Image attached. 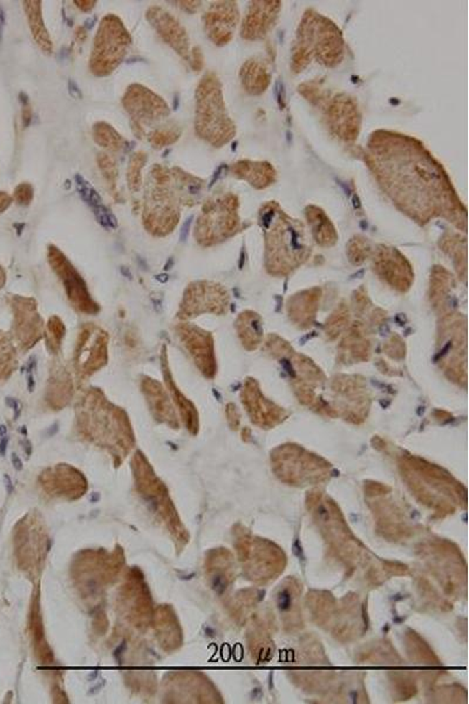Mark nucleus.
<instances>
[{
  "instance_id": "nucleus-1",
  "label": "nucleus",
  "mask_w": 469,
  "mask_h": 704,
  "mask_svg": "<svg viewBox=\"0 0 469 704\" xmlns=\"http://www.w3.org/2000/svg\"><path fill=\"white\" fill-rule=\"evenodd\" d=\"M365 162L392 202L419 223L442 216L466 225L467 209L440 162L411 136L377 131L368 140Z\"/></svg>"
},
{
  "instance_id": "nucleus-2",
  "label": "nucleus",
  "mask_w": 469,
  "mask_h": 704,
  "mask_svg": "<svg viewBox=\"0 0 469 704\" xmlns=\"http://www.w3.org/2000/svg\"><path fill=\"white\" fill-rule=\"evenodd\" d=\"M344 47L343 34L335 23L307 10L299 23L291 67L294 73H301L314 59L327 67H335L343 60Z\"/></svg>"
},
{
  "instance_id": "nucleus-3",
  "label": "nucleus",
  "mask_w": 469,
  "mask_h": 704,
  "mask_svg": "<svg viewBox=\"0 0 469 704\" xmlns=\"http://www.w3.org/2000/svg\"><path fill=\"white\" fill-rule=\"evenodd\" d=\"M262 227L266 229V249L271 266H297L310 251L305 228L301 222L288 216L275 201L261 209Z\"/></svg>"
},
{
  "instance_id": "nucleus-4",
  "label": "nucleus",
  "mask_w": 469,
  "mask_h": 704,
  "mask_svg": "<svg viewBox=\"0 0 469 704\" xmlns=\"http://www.w3.org/2000/svg\"><path fill=\"white\" fill-rule=\"evenodd\" d=\"M204 80L205 81L201 85L202 99H200L199 105V119L201 120L199 128L202 129L204 138H208L212 144L220 147V144H227L229 140L233 139L236 129L225 112L217 79L205 78Z\"/></svg>"
},
{
  "instance_id": "nucleus-5",
  "label": "nucleus",
  "mask_w": 469,
  "mask_h": 704,
  "mask_svg": "<svg viewBox=\"0 0 469 704\" xmlns=\"http://www.w3.org/2000/svg\"><path fill=\"white\" fill-rule=\"evenodd\" d=\"M324 118L327 128L339 139L345 142H353L358 139L362 115L355 98L342 93L327 100Z\"/></svg>"
},
{
  "instance_id": "nucleus-6",
  "label": "nucleus",
  "mask_w": 469,
  "mask_h": 704,
  "mask_svg": "<svg viewBox=\"0 0 469 704\" xmlns=\"http://www.w3.org/2000/svg\"><path fill=\"white\" fill-rule=\"evenodd\" d=\"M281 1H251L242 24V38L246 40L263 39L274 29Z\"/></svg>"
},
{
  "instance_id": "nucleus-7",
  "label": "nucleus",
  "mask_w": 469,
  "mask_h": 704,
  "mask_svg": "<svg viewBox=\"0 0 469 704\" xmlns=\"http://www.w3.org/2000/svg\"><path fill=\"white\" fill-rule=\"evenodd\" d=\"M238 23L236 3L223 1L214 4L207 13V29L212 40L217 45H225L233 38V29Z\"/></svg>"
},
{
  "instance_id": "nucleus-8",
  "label": "nucleus",
  "mask_w": 469,
  "mask_h": 704,
  "mask_svg": "<svg viewBox=\"0 0 469 704\" xmlns=\"http://www.w3.org/2000/svg\"><path fill=\"white\" fill-rule=\"evenodd\" d=\"M233 175L246 180L253 187L264 189L277 180V172L269 162L238 161L233 166Z\"/></svg>"
},
{
  "instance_id": "nucleus-9",
  "label": "nucleus",
  "mask_w": 469,
  "mask_h": 704,
  "mask_svg": "<svg viewBox=\"0 0 469 704\" xmlns=\"http://www.w3.org/2000/svg\"><path fill=\"white\" fill-rule=\"evenodd\" d=\"M241 79L245 90L253 95H259L269 87L271 75L264 62L256 58L245 62L241 70Z\"/></svg>"
},
{
  "instance_id": "nucleus-10",
  "label": "nucleus",
  "mask_w": 469,
  "mask_h": 704,
  "mask_svg": "<svg viewBox=\"0 0 469 704\" xmlns=\"http://www.w3.org/2000/svg\"><path fill=\"white\" fill-rule=\"evenodd\" d=\"M306 218L312 228L316 241L322 246H332L337 240L335 227L322 209L316 205H309L305 209Z\"/></svg>"
},
{
  "instance_id": "nucleus-11",
  "label": "nucleus",
  "mask_w": 469,
  "mask_h": 704,
  "mask_svg": "<svg viewBox=\"0 0 469 704\" xmlns=\"http://www.w3.org/2000/svg\"><path fill=\"white\" fill-rule=\"evenodd\" d=\"M75 181H77V187H78L80 195L92 208H95V207L101 205V197H99L98 192H95V189L90 186V182H87L80 175L75 176Z\"/></svg>"
},
{
  "instance_id": "nucleus-12",
  "label": "nucleus",
  "mask_w": 469,
  "mask_h": 704,
  "mask_svg": "<svg viewBox=\"0 0 469 704\" xmlns=\"http://www.w3.org/2000/svg\"><path fill=\"white\" fill-rule=\"evenodd\" d=\"M93 210L94 214H95V216L98 218V221L100 222L103 227H107V228H116V225H118L116 218H115L114 215L110 213V210H108L106 207H103V205H98V207L93 208Z\"/></svg>"
},
{
  "instance_id": "nucleus-13",
  "label": "nucleus",
  "mask_w": 469,
  "mask_h": 704,
  "mask_svg": "<svg viewBox=\"0 0 469 704\" xmlns=\"http://www.w3.org/2000/svg\"><path fill=\"white\" fill-rule=\"evenodd\" d=\"M14 197L21 205H27L32 199V189L29 184H21L14 192Z\"/></svg>"
},
{
  "instance_id": "nucleus-14",
  "label": "nucleus",
  "mask_w": 469,
  "mask_h": 704,
  "mask_svg": "<svg viewBox=\"0 0 469 704\" xmlns=\"http://www.w3.org/2000/svg\"><path fill=\"white\" fill-rule=\"evenodd\" d=\"M278 606L281 610H288L291 606V595L289 590H283L278 596Z\"/></svg>"
},
{
  "instance_id": "nucleus-15",
  "label": "nucleus",
  "mask_w": 469,
  "mask_h": 704,
  "mask_svg": "<svg viewBox=\"0 0 469 704\" xmlns=\"http://www.w3.org/2000/svg\"><path fill=\"white\" fill-rule=\"evenodd\" d=\"M11 202H12V199L8 197V194L0 192V213H3L5 209H8V205H11Z\"/></svg>"
},
{
  "instance_id": "nucleus-16",
  "label": "nucleus",
  "mask_w": 469,
  "mask_h": 704,
  "mask_svg": "<svg viewBox=\"0 0 469 704\" xmlns=\"http://www.w3.org/2000/svg\"><path fill=\"white\" fill-rule=\"evenodd\" d=\"M212 587L214 590H216L217 593H223V590L225 588V582L223 581V579L220 577H216L212 581Z\"/></svg>"
},
{
  "instance_id": "nucleus-17",
  "label": "nucleus",
  "mask_w": 469,
  "mask_h": 704,
  "mask_svg": "<svg viewBox=\"0 0 469 704\" xmlns=\"http://www.w3.org/2000/svg\"><path fill=\"white\" fill-rule=\"evenodd\" d=\"M192 217H189L186 223H184L182 231H181V241H184L187 238L188 231H189V227L192 225Z\"/></svg>"
},
{
  "instance_id": "nucleus-18",
  "label": "nucleus",
  "mask_w": 469,
  "mask_h": 704,
  "mask_svg": "<svg viewBox=\"0 0 469 704\" xmlns=\"http://www.w3.org/2000/svg\"><path fill=\"white\" fill-rule=\"evenodd\" d=\"M126 651V642H123L120 644V647H118V649L115 651V659H118V661H121V656H123V651Z\"/></svg>"
},
{
  "instance_id": "nucleus-19",
  "label": "nucleus",
  "mask_w": 469,
  "mask_h": 704,
  "mask_svg": "<svg viewBox=\"0 0 469 704\" xmlns=\"http://www.w3.org/2000/svg\"><path fill=\"white\" fill-rule=\"evenodd\" d=\"M12 463L13 466L16 467V470H18V471H21V468H23V463H21V460L18 455H12Z\"/></svg>"
},
{
  "instance_id": "nucleus-20",
  "label": "nucleus",
  "mask_w": 469,
  "mask_h": 704,
  "mask_svg": "<svg viewBox=\"0 0 469 704\" xmlns=\"http://www.w3.org/2000/svg\"><path fill=\"white\" fill-rule=\"evenodd\" d=\"M318 514L319 518H322V519H325V520H327V518H329V512H327V508L324 507V506H320V507H319Z\"/></svg>"
},
{
  "instance_id": "nucleus-21",
  "label": "nucleus",
  "mask_w": 469,
  "mask_h": 704,
  "mask_svg": "<svg viewBox=\"0 0 469 704\" xmlns=\"http://www.w3.org/2000/svg\"><path fill=\"white\" fill-rule=\"evenodd\" d=\"M5 480H6V488H8V494H11V493H12L13 491V486L12 483H11V479H10V477H8V475H5Z\"/></svg>"
},
{
  "instance_id": "nucleus-22",
  "label": "nucleus",
  "mask_w": 469,
  "mask_h": 704,
  "mask_svg": "<svg viewBox=\"0 0 469 704\" xmlns=\"http://www.w3.org/2000/svg\"><path fill=\"white\" fill-rule=\"evenodd\" d=\"M6 445H8V439H3V442H0V455H5Z\"/></svg>"
},
{
  "instance_id": "nucleus-23",
  "label": "nucleus",
  "mask_w": 469,
  "mask_h": 704,
  "mask_svg": "<svg viewBox=\"0 0 469 704\" xmlns=\"http://www.w3.org/2000/svg\"><path fill=\"white\" fill-rule=\"evenodd\" d=\"M4 281H5L4 273H3V271H1V269H0V288H1V286H3V284H4Z\"/></svg>"
},
{
  "instance_id": "nucleus-24",
  "label": "nucleus",
  "mask_w": 469,
  "mask_h": 704,
  "mask_svg": "<svg viewBox=\"0 0 469 704\" xmlns=\"http://www.w3.org/2000/svg\"><path fill=\"white\" fill-rule=\"evenodd\" d=\"M5 434H6V427L0 426V436H5Z\"/></svg>"
}]
</instances>
